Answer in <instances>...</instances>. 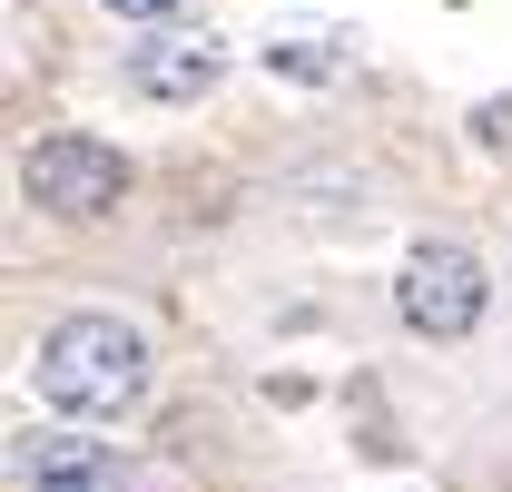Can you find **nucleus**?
I'll return each mask as SVG.
<instances>
[{
  "label": "nucleus",
  "instance_id": "1",
  "mask_svg": "<svg viewBox=\"0 0 512 492\" xmlns=\"http://www.w3.org/2000/svg\"><path fill=\"white\" fill-rule=\"evenodd\" d=\"M30 374H40V404H60L79 424H119L128 404H148L158 355H148V335H138L128 315H60V325L40 335Z\"/></svg>",
  "mask_w": 512,
  "mask_h": 492
},
{
  "label": "nucleus",
  "instance_id": "2",
  "mask_svg": "<svg viewBox=\"0 0 512 492\" xmlns=\"http://www.w3.org/2000/svg\"><path fill=\"white\" fill-rule=\"evenodd\" d=\"M483 306H493V276H483V256L473 246H414L404 266H394V315L424 335V345H463L473 325H483Z\"/></svg>",
  "mask_w": 512,
  "mask_h": 492
},
{
  "label": "nucleus",
  "instance_id": "3",
  "mask_svg": "<svg viewBox=\"0 0 512 492\" xmlns=\"http://www.w3.org/2000/svg\"><path fill=\"white\" fill-rule=\"evenodd\" d=\"M20 197L40 207V217H109L128 197V158L109 148V138H89V128H50L30 158H20Z\"/></svg>",
  "mask_w": 512,
  "mask_h": 492
},
{
  "label": "nucleus",
  "instance_id": "4",
  "mask_svg": "<svg viewBox=\"0 0 512 492\" xmlns=\"http://www.w3.org/2000/svg\"><path fill=\"white\" fill-rule=\"evenodd\" d=\"M119 79L148 99V109H197L217 79H227V40L217 30H158L119 60Z\"/></svg>",
  "mask_w": 512,
  "mask_h": 492
},
{
  "label": "nucleus",
  "instance_id": "5",
  "mask_svg": "<svg viewBox=\"0 0 512 492\" xmlns=\"http://www.w3.org/2000/svg\"><path fill=\"white\" fill-rule=\"evenodd\" d=\"M10 473H20V492H119V443L79 433V414L69 424H30L10 443Z\"/></svg>",
  "mask_w": 512,
  "mask_h": 492
},
{
  "label": "nucleus",
  "instance_id": "6",
  "mask_svg": "<svg viewBox=\"0 0 512 492\" xmlns=\"http://www.w3.org/2000/svg\"><path fill=\"white\" fill-rule=\"evenodd\" d=\"M256 60L276 69V79L325 89V79H345V69H355V40H345V30H266V50H256Z\"/></svg>",
  "mask_w": 512,
  "mask_h": 492
},
{
  "label": "nucleus",
  "instance_id": "7",
  "mask_svg": "<svg viewBox=\"0 0 512 492\" xmlns=\"http://www.w3.org/2000/svg\"><path fill=\"white\" fill-rule=\"evenodd\" d=\"M473 138H483V148H512V99H493V109H473Z\"/></svg>",
  "mask_w": 512,
  "mask_h": 492
},
{
  "label": "nucleus",
  "instance_id": "8",
  "mask_svg": "<svg viewBox=\"0 0 512 492\" xmlns=\"http://www.w3.org/2000/svg\"><path fill=\"white\" fill-rule=\"evenodd\" d=\"M99 10H119V20H168V10H188V0H99Z\"/></svg>",
  "mask_w": 512,
  "mask_h": 492
}]
</instances>
